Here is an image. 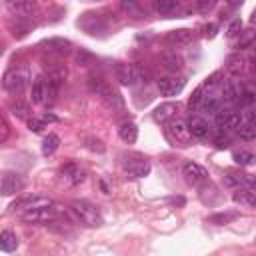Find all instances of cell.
Wrapping results in <instances>:
<instances>
[{
    "label": "cell",
    "mask_w": 256,
    "mask_h": 256,
    "mask_svg": "<svg viewBox=\"0 0 256 256\" xmlns=\"http://www.w3.org/2000/svg\"><path fill=\"white\" fill-rule=\"evenodd\" d=\"M70 208H72L74 216L84 226H92L94 228V226H100L102 224V214H100L98 206H94L92 202H88V200H74L70 204Z\"/></svg>",
    "instance_id": "6da1fadb"
},
{
    "label": "cell",
    "mask_w": 256,
    "mask_h": 256,
    "mask_svg": "<svg viewBox=\"0 0 256 256\" xmlns=\"http://www.w3.org/2000/svg\"><path fill=\"white\" fill-rule=\"evenodd\" d=\"M44 206H54V202H52L48 196L28 194V196H22V198H18L16 202H12V204H10V210L20 216L22 212H28V210H34V208H44Z\"/></svg>",
    "instance_id": "7a4b0ae2"
},
{
    "label": "cell",
    "mask_w": 256,
    "mask_h": 256,
    "mask_svg": "<svg viewBox=\"0 0 256 256\" xmlns=\"http://www.w3.org/2000/svg\"><path fill=\"white\" fill-rule=\"evenodd\" d=\"M26 84H28V72L24 68H10L2 78V86L10 94H20L26 88Z\"/></svg>",
    "instance_id": "3957f363"
},
{
    "label": "cell",
    "mask_w": 256,
    "mask_h": 256,
    "mask_svg": "<svg viewBox=\"0 0 256 256\" xmlns=\"http://www.w3.org/2000/svg\"><path fill=\"white\" fill-rule=\"evenodd\" d=\"M116 80L122 84V86H132L134 82L138 80H146L148 72H144L140 66H134V64H116Z\"/></svg>",
    "instance_id": "277c9868"
},
{
    "label": "cell",
    "mask_w": 256,
    "mask_h": 256,
    "mask_svg": "<svg viewBox=\"0 0 256 256\" xmlns=\"http://www.w3.org/2000/svg\"><path fill=\"white\" fill-rule=\"evenodd\" d=\"M58 206H44V208H34V210H28V212H22L20 214V220L24 222H32V224H42V222H52L58 218Z\"/></svg>",
    "instance_id": "5b68a950"
},
{
    "label": "cell",
    "mask_w": 256,
    "mask_h": 256,
    "mask_svg": "<svg viewBox=\"0 0 256 256\" xmlns=\"http://www.w3.org/2000/svg\"><path fill=\"white\" fill-rule=\"evenodd\" d=\"M182 176H184L186 184H190V186H200L202 182H206L208 172H206L204 166H200V164H196V162H186V164L182 166Z\"/></svg>",
    "instance_id": "8992f818"
},
{
    "label": "cell",
    "mask_w": 256,
    "mask_h": 256,
    "mask_svg": "<svg viewBox=\"0 0 256 256\" xmlns=\"http://www.w3.org/2000/svg\"><path fill=\"white\" fill-rule=\"evenodd\" d=\"M214 122H216L218 130L224 132V130L238 128V124H240L242 120H240V114H238V112H234V110H230V108H220V110L214 114Z\"/></svg>",
    "instance_id": "52a82bcc"
},
{
    "label": "cell",
    "mask_w": 256,
    "mask_h": 256,
    "mask_svg": "<svg viewBox=\"0 0 256 256\" xmlns=\"http://www.w3.org/2000/svg\"><path fill=\"white\" fill-rule=\"evenodd\" d=\"M170 136L180 144V146H188L190 142H192V132H190V128H188V122L186 120H180V118H172V122H170Z\"/></svg>",
    "instance_id": "ba28073f"
},
{
    "label": "cell",
    "mask_w": 256,
    "mask_h": 256,
    "mask_svg": "<svg viewBox=\"0 0 256 256\" xmlns=\"http://www.w3.org/2000/svg\"><path fill=\"white\" fill-rule=\"evenodd\" d=\"M6 8H8L12 14L24 16V18L38 14V4H36V0H6Z\"/></svg>",
    "instance_id": "9c48e42d"
},
{
    "label": "cell",
    "mask_w": 256,
    "mask_h": 256,
    "mask_svg": "<svg viewBox=\"0 0 256 256\" xmlns=\"http://www.w3.org/2000/svg\"><path fill=\"white\" fill-rule=\"evenodd\" d=\"M2 194L4 196H12L16 192H22L24 190V178L16 172H4L2 174V186H0Z\"/></svg>",
    "instance_id": "30bf717a"
},
{
    "label": "cell",
    "mask_w": 256,
    "mask_h": 256,
    "mask_svg": "<svg viewBox=\"0 0 256 256\" xmlns=\"http://www.w3.org/2000/svg\"><path fill=\"white\" fill-rule=\"evenodd\" d=\"M60 174H62V180H64L66 184H70V186L82 184L84 178H86V172H84L76 162H68V164H64L62 170H60Z\"/></svg>",
    "instance_id": "8fae6325"
},
{
    "label": "cell",
    "mask_w": 256,
    "mask_h": 256,
    "mask_svg": "<svg viewBox=\"0 0 256 256\" xmlns=\"http://www.w3.org/2000/svg\"><path fill=\"white\" fill-rule=\"evenodd\" d=\"M124 174L128 178H144L150 174V162L144 158H136V160H128L124 164Z\"/></svg>",
    "instance_id": "7c38bea8"
},
{
    "label": "cell",
    "mask_w": 256,
    "mask_h": 256,
    "mask_svg": "<svg viewBox=\"0 0 256 256\" xmlns=\"http://www.w3.org/2000/svg\"><path fill=\"white\" fill-rule=\"evenodd\" d=\"M184 88V78H160L158 80V90L162 96H176Z\"/></svg>",
    "instance_id": "4fadbf2b"
},
{
    "label": "cell",
    "mask_w": 256,
    "mask_h": 256,
    "mask_svg": "<svg viewBox=\"0 0 256 256\" xmlns=\"http://www.w3.org/2000/svg\"><path fill=\"white\" fill-rule=\"evenodd\" d=\"M188 128H190L192 136L198 138V140H206L210 136V132H212L210 130V124L204 118H198V116H194V118L188 120Z\"/></svg>",
    "instance_id": "5bb4252c"
},
{
    "label": "cell",
    "mask_w": 256,
    "mask_h": 256,
    "mask_svg": "<svg viewBox=\"0 0 256 256\" xmlns=\"http://www.w3.org/2000/svg\"><path fill=\"white\" fill-rule=\"evenodd\" d=\"M42 50L50 52V54H66L70 52V42L64 40V38H48L44 42H40Z\"/></svg>",
    "instance_id": "9a60e30c"
},
{
    "label": "cell",
    "mask_w": 256,
    "mask_h": 256,
    "mask_svg": "<svg viewBox=\"0 0 256 256\" xmlns=\"http://www.w3.org/2000/svg\"><path fill=\"white\" fill-rule=\"evenodd\" d=\"M120 10H122L128 18H132V20H142V18H146V12H144V8L140 6L138 0H120Z\"/></svg>",
    "instance_id": "2e32d148"
},
{
    "label": "cell",
    "mask_w": 256,
    "mask_h": 256,
    "mask_svg": "<svg viewBox=\"0 0 256 256\" xmlns=\"http://www.w3.org/2000/svg\"><path fill=\"white\" fill-rule=\"evenodd\" d=\"M176 112H178V104H174V102H164V104H160V106L154 110L152 116H154L156 122L164 124V122L172 120V118L176 116Z\"/></svg>",
    "instance_id": "e0dca14e"
},
{
    "label": "cell",
    "mask_w": 256,
    "mask_h": 256,
    "mask_svg": "<svg viewBox=\"0 0 256 256\" xmlns=\"http://www.w3.org/2000/svg\"><path fill=\"white\" fill-rule=\"evenodd\" d=\"M88 90L92 92V94H96V96H100V98H104L108 92H112V88H110V84L104 80V78H100V76H88Z\"/></svg>",
    "instance_id": "ac0fdd59"
},
{
    "label": "cell",
    "mask_w": 256,
    "mask_h": 256,
    "mask_svg": "<svg viewBox=\"0 0 256 256\" xmlns=\"http://www.w3.org/2000/svg\"><path fill=\"white\" fill-rule=\"evenodd\" d=\"M192 38H194V32L190 28H178V30H172L166 34L168 44H188V42H192Z\"/></svg>",
    "instance_id": "d6986e66"
},
{
    "label": "cell",
    "mask_w": 256,
    "mask_h": 256,
    "mask_svg": "<svg viewBox=\"0 0 256 256\" xmlns=\"http://www.w3.org/2000/svg\"><path fill=\"white\" fill-rule=\"evenodd\" d=\"M30 98H32L34 104H42V102H46V78H44V76H36V80L32 82Z\"/></svg>",
    "instance_id": "ffe728a7"
},
{
    "label": "cell",
    "mask_w": 256,
    "mask_h": 256,
    "mask_svg": "<svg viewBox=\"0 0 256 256\" xmlns=\"http://www.w3.org/2000/svg\"><path fill=\"white\" fill-rule=\"evenodd\" d=\"M118 136H120L122 142H126V144H134L136 138H138V128H136V124H134V122H124V124H120V128H118Z\"/></svg>",
    "instance_id": "44dd1931"
},
{
    "label": "cell",
    "mask_w": 256,
    "mask_h": 256,
    "mask_svg": "<svg viewBox=\"0 0 256 256\" xmlns=\"http://www.w3.org/2000/svg\"><path fill=\"white\" fill-rule=\"evenodd\" d=\"M242 94V88L234 82V80H228L222 84V96H224V102H238Z\"/></svg>",
    "instance_id": "7402d4cb"
},
{
    "label": "cell",
    "mask_w": 256,
    "mask_h": 256,
    "mask_svg": "<svg viewBox=\"0 0 256 256\" xmlns=\"http://www.w3.org/2000/svg\"><path fill=\"white\" fill-rule=\"evenodd\" d=\"M162 64H164V68L166 70H170V72H178V70H182V58L176 54V52H164L162 54Z\"/></svg>",
    "instance_id": "603a6c76"
},
{
    "label": "cell",
    "mask_w": 256,
    "mask_h": 256,
    "mask_svg": "<svg viewBox=\"0 0 256 256\" xmlns=\"http://www.w3.org/2000/svg\"><path fill=\"white\" fill-rule=\"evenodd\" d=\"M78 24H80L88 34H96V30H102V22H100V18L94 16V14H84Z\"/></svg>",
    "instance_id": "cb8c5ba5"
},
{
    "label": "cell",
    "mask_w": 256,
    "mask_h": 256,
    "mask_svg": "<svg viewBox=\"0 0 256 256\" xmlns=\"http://www.w3.org/2000/svg\"><path fill=\"white\" fill-rule=\"evenodd\" d=\"M0 248H2V252H14V250L18 248V238H16V234L10 232V230H4V232L0 234Z\"/></svg>",
    "instance_id": "d4e9b609"
},
{
    "label": "cell",
    "mask_w": 256,
    "mask_h": 256,
    "mask_svg": "<svg viewBox=\"0 0 256 256\" xmlns=\"http://www.w3.org/2000/svg\"><path fill=\"white\" fill-rule=\"evenodd\" d=\"M178 6H180V0H154V10L162 16H168V14L176 12Z\"/></svg>",
    "instance_id": "484cf974"
},
{
    "label": "cell",
    "mask_w": 256,
    "mask_h": 256,
    "mask_svg": "<svg viewBox=\"0 0 256 256\" xmlns=\"http://www.w3.org/2000/svg\"><path fill=\"white\" fill-rule=\"evenodd\" d=\"M228 72L234 74V76H242L246 72V60L242 56H238V54L230 56L228 58Z\"/></svg>",
    "instance_id": "4316f807"
},
{
    "label": "cell",
    "mask_w": 256,
    "mask_h": 256,
    "mask_svg": "<svg viewBox=\"0 0 256 256\" xmlns=\"http://www.w3.org/2000/svg\"><path fill=\"white\" fill-rule=\"evenodd\" d=\"M102 100H104V104H106L112 112H122V110H124V100H122V96H120L118 92H114V90L108 92Z\"/></svg>",
    "instance_id": "83f0119b"
},
{
    "label": "cell",
    "mask_w": 256,
    "mask_h": 256,
    "mask_svg": "<svg viewBox=\"0 0 256 256\" xmlns=\"http://www.w3.org/2000/svg\"><path fill=\"white\" fill-rule=\"evenodd\" d=\"M200 110H202L204 114L214 116V114L220 110V100H218L216 96H204L202 102H200Z\"/></svg>",
    "instance_id": "f1b7e54d"
},
{
    "label": "cell",
    "mask_w": 256,
    "mask_h": 256,
    "mask_svg": "<svg viewBox=\"0 0 256 256\" xmlns=\"http://www.w3.org/2000/svg\"><path fill=\"white\" fill-rule=\"evenodd\" d=\"M236 132H238V136L242 140H252V138H256V124L248 122V120H242L238 124V128H236Z\"/></svg>",
    "instance_id": "f546056e"
},
{
    "label": "cell",
    "mask_w": 256,
    "mask_h": 256,
    "mask_svg": "<svg viewBox=\"0 0 256 256\" xmlns=\"http://www.w3.org/2000/svg\"><path fill=\"white\" fill-rule=\"evenodd\" d=\"M58 146H60V138L56 134H48L44 138V142H42V154L44 156H50V154H54L58 150Z\"/></svg>",
    "instance_id": "4dcf8cb0"
},
{
    "label": "cell",
    "mask_w": 256,
    "mask_h": 256,
    "mask_svg": "<svg viewBox=\"0 0 256 256\" xmlns=\"http://www.w3.org/2000/svg\"><path fill=\"white\" fill-rule=\"evenodd\" d=\"M238 36H240V38H238L236 48H240V50L250 48V46H254V44H256V30H246V32H240Z\"/></svg>",
    "instance_id": "1f68e13d"
},
{
    "label": "cell",
    "mask_w": 256,
    "mask_h": 256,
    "mask_svg": "<svg viewBox=\"0 0 256 256\" xmlns=\"http://www.w3.org/2000/svg\"><path fill=\"white\" fill-rule=\"evenodd\" d=\"M232 158H234L236 164H240V166H250V164L256 162V156H254L250 150H236V152L232 154Z\"/></svg>",
    "instance_id": "d6a6232c"
},
{
    "label": "cell",
    "mask_w": 256,
    "mask_h": 256,
    "mask_svg": "<svg viewBox=\"0 0 256 256\" xmlns=\"http://www.w3.org/2000/svg\"><path fill=\"white\" fill-rule=\"evenodd\" d=\"M236 218H238V212L232 210V212H220V214H214V216L208 218V222L222 226V224H228V222H232V220H236Z\"/></svg>",
    "instance_id": "836d02e7"
},
{
    "label": "cell",
    "mask_w": 256,
    "mask_h": 256,
    "mask_svg": "<svg viewBox=\"0 0 256 256\" xmlns=\"http://www.w3.org/2000/svg\"><path fill=\"white\" fill-rule=\"evenodd\" d=\"M74 60H76V64H78V66H90V64L94 62V56H92L88 50L80 48V50L74 54Z\"/></svg>",
    "instance_id": "e575fe53"
},
{
    "label": "cell",
    "mask_w": 256,
    "mask_h": 256,
    "mask_svg": "<svg viewBox=\"0 0 256 256\" xmlns=\"http://www.w3.org/2000/svg\"><path fill=\"white\" fill-rule=\"evenodd\" d=\"M10 112H12L14 116H18V118H24V116L28 114V106H26L24 102L16 100V102H12V104H10Z\"/></svg>",
    "instance_id": "d590c367"
},
{
    "label": "cell",
    "mask_w": 256,
    "mask_h": 256,
    "mask_svg": "<svg viewBox=\"0 0 256 256\" xmlns=\"http://www.w3.org/2000/svg\"><path fill=\"white\" fill-rule=\"evenodd\" d=\"M202 98H204V96H202V86H198V88L194 90V94L190 96V100H188V108H190V110H196V108L200 106Z\"/></svg>",
    "instance_id": "8d00e7d4"
},
{
    "label": "cell",
    "mask_w": 256,
    "mask_h": 256,
    "mask_svg": "<svg viewBox=\"0 0 256 256\" xmlns=\"http://www.w3.org/2000/svg\"><path fill=\"white\" fill-rule=\"evenodd\" d=\"M240 30H242V20H240V18H234V20L230 22V26H228L226 34H228V38H234V36H238V34H240Z\"/></svg>",
    "instance_id": "74e56055"
},
{
    "label": "cell",
    "mask_w": 256,
    "mask_h": 256,
    "mask_svg": "<svg viewBox=\"0 0 256 256\" xmlns=\"http://www.w3.org/2000/svg\"><path fill=\"white\" fill-rule=\"evenodd\" d=\"M44 124H46L44 118H30V120H28V128H30L32 132H42Z\"/></svg>",
    "instance_id": "f35d334b"
},
{
    "label": "cell",
    "mask_w": 256,
    "mask_h": 256,
    "mask_svg": "<svg viewBox=\"0 0 256 256\" xmlns=\"http://www.w3.org/2000/svg\"><path fill=\"white\" fill-rule=\"evenodd\" d=\"M214 146L220 148V150H222V148H228V146H230V138L224 136V132H220V134L214 138Z\"/></svg>",
    "instance_id": "ab89813d"
},
{
    "label": "cell",
    "mask_w": 256,
    "mask_h": 256,
    "mask_svg": "<svg viewBox=\"0 0 256 256\" xmlns=\"http://www.w3.org/2000/svg\"><path fill=\"white\" fill-rule=\"evenodd\" d=\"M0 126H2V134H0V142H6L8 140V134H10V128H8V122L2 118L0 120Z\"/></svg>",
    "instance_id": "60d3db41"
},
{
    "label": "cell",
    "mask_w": 256,
    "mask_h": 256,
    "mask_svg": "<svg viewBox=\"0 0 256 256\" xmlns=\"http://www.w3.org/2000/svg\"><path fill=\"white\" fill-rule=\"evenodd\" d=\"M88 148H90V150H98V152H104V144H102L100 140H92V138H90V140H88Z\"/></svg>",
    "instance_id": "b9f144b4"
},
{
    "label": "cell",
    "mask_w": 256,
    "mask_h": 256,
    "mask_svg": "<svg viewBox=\"0 0 256 256\" xmlns=\"http://www.w3.org/2000/svg\"><path fill=\"white\" fill-rule=\"evenodd\" d=\"M242 120H248V122H254V124H256V108L246 110V112H244V116H242Z\"/></svg>",
    "instance_id": "7bdbcfd3"
},
{
    "label": "cell",
    "mask_w": 256,
    "mask_h": 256,
    "mask_svg": "<svg viewBox=\"0 0 256 256\" xmlns=\"http://www.w3.org/2000/svg\"><path fill=\"white\" fill-rule=\"evenodd\" d=\"M202 30H204V36H206V38H212V36L216 34V24H206Z\"/></svg>",
    "instance_id": "ee69618b"
},
{
    "label": "cell",
    "mask_w": 256,
    "mask_h": 256,
    "mask_svg": "<svg viewBox=\"0 0 256 256\" xmlns=\"http://www.w3.org/2000/svg\"><path fill=\"white\" fill-rule=\"evenodd\" d=\"M214 4H216V0H198V6H200V10H210Z\"/></svg>",
    "instance_id": "f6af8a7d"
},
{
    "label": "cell",
    "mask_w": 256,
    "mask_h": 256,
    "mask_svg": "<svg viewBox=\"0 0 256 256\" xmlns=\"http://www.w3.org/2000/svg\"><path fill=\"white\" fill-rule=\"evenodd\" d=\"M226 2H228V6H230V8H236V6H240L244 0H226Z\"/></svg>",
    "instance_id": "bcb514c9"
},
{
    "label": "cell",
    "mask_w": 256,
    "mask_h": 256,
    "mask_svg": "<svg viewBox=\"0 0 256 256\" xmlns=\"http://www.w3.org/2000/svg\"><path fill=\"white\" fill-rule=\"evenodd\" d=\"M42 118H44L46 122H56V116H52V114H44Z\"/></svg>",
    "instance_id": "7dc6e473"
},
{
    "label": "cell",
    "mask_w": 256,
    "mask_h": 256,
    "mask_svg": "<svg viewBox=\"0 0 256 256\" xmlns=\"http://www.w3.org/2000/svg\"><path fill=\"white\" fill-rule=\"evenodd\" d=\"M250 62H252V70H254V72H256V56H254V58H252V60H250Z\"/></svg>",
    "instance_id": "c3c4849f"
},
{
    "label": "cell",
    "mask_w": 256,
    "mask_h": 256,
    "mask_svg": "<svg viewBox=\"0 0 256 256\" xmlns=\"http://www.w3.org/2000/svg\"><path fill=\"white\" fill-rule=\"evenodd\" d=\"M252 24H256V10H254V14H252Z\"/></svg>",
    "instance_id": "681fc988"
}]
</instances>
